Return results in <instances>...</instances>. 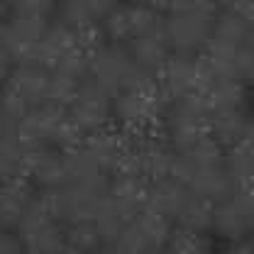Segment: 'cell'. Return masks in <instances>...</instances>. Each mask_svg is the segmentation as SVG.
I'll use <instances>...</instances> for the list:
<instances>
[{"mask_svg": "<svg viewBox=\"0 0 254 254\" xmlns=\"http://www.w3.org/2000/svg\"><path fill=\"white\" fill-rule=\"evenodd\" d=\"M252 25L235 10V5H222L218 17H215V27H213V42H220L227 47H245L250 42Z\"/></svg>", "mask_w": 254, "mask_h": 254, "instance_id": "cell-22", "label": "cell"}, {"mask_svg": "<svg viewBox=\"0 0 254 254\" xmlns=\"http://www.w3.org/2000/svg\"><path fill=\"white\" fill-rule=\"evenodd\" d=\"M213 213H215V205L210 200L190 193V198L186 200V205L181 208V213L176 218V225L205 235L208 230H213Z\"/></svg>", "mask_w": 254, "mask_h": 254, "instance_id": "cell-24", "label": "cell"}, {"mask_svg": "<svg viewBox=\"0 0 254 254\" xmlns=\"http://www.w3.org/2000/svg\"><path fill=\"white\" fill-rule=\"evenodd\" d=\"M169 98L161 91L157 76L139 71L134 81L113 100V123L129 137L152 134L161 125Z\"/></svg>", "mask_w": 254, "mask_h": 254, "instance_id": "cell-1", "label": "cell"}, {"mask_svg": "<svg viewBox=\"0 0 254 254\" xmlns=\"http://www.w3.org/2000/svg\"><path fill=\"white\" fill-rule=\"evenodd\" d=\"M25 179H30L39 190L62 189L68 184L66 157L57 147H32L25 159Z\"/></svg>", "mask_w": 254, "mask_h": 254, "instance_id": "cell-9", "label": "cell"}, {"mask_svg": "<svg viewBox=\"0 0 254 254\" xmlns=\"http://www.w3.org/2000/svg\"><path fill=\"white\" fill-rule=\"evenodd\" d=\"M147 189L149 181L137 174H113L110 186H108V198L120 208V213L127 220H134L147 203Z\"/></svg>", "mask_w": 254, "mask_h": 254, "instance_id": "cell-15", "label": "cell"}, {"mask_svg": "<svg viewBox=\"0 0 254 254\" xmlns=\"http://www.w3.org/2000/svg\"><path fill=\"white\" fill-rule=\"evenodd\" d=\"M37 195H39V189L30 179L2 181V189H0V225H2V230L15 232Z\"/></svg>", "mask_w": 254, "mask_h": 254, "instance_id": "cell-14", "label": "cell"}, {"mask_svg": "<svg viewBox=\"0 0 254 254\" xmlns=\"http://www.w3.org/2000/svg\"><path fill=\"white\" fill-rule=\"evenodd\" d=\"M159 254H169V252H159Z\"/></svg>", "mask_w": 254, "mask_h": 254, "instance_id": "cell-37", "label": "cell"}, {"mask_svg": "<svg viewBox=\"0 0 254 254\" xmlns=\"http://www.w3.org/2000/svg\"><path fill=\"white\" fill-rule=\"evenodd\" d=\"M68 115L88 137L95 134V132L115 127V123H113V98L105 93L98 83H93L91 78L83 81V86L78 91V98L68 108Z\"/></svg>", "mask_w": 254, "mask_h": 254, "instance_id": "cell-7", "label": "cell"}, {"mask_svg": "<svg viewBox=\"0 0 254 254\" xmlns=\"http://www.w3.org/2000/svg\"><path fill=\"white\" fill-rule=\"evenodd\" d=\"M159 132L176 152H186L200 139L210 137V110L205 98L195 95V98L169 103Z\"/></svg>", "mask_w": 254, "mask_h": 254, "instance_id": "cell-4", "label": "cell"}, {"mask_svg": "<svg viewBox=\"0 0 254 254\" xmlns=\"http://www.w3.org/2000/svg\"><path fill=\"white\" fill-rule=\"evenodd\" d=\"M227 254H254V237L242 240V242H237V245H232Z\"/></svg>", "mask_w": 254, "mask_h": 254, "instance_id": "cell-33", "label": "cell"}, {"mask_svg": "<svg viewBox=\"0 0 254 254\" xmlns=\"http://www.w3.org/2000/svg\"><path fill=\"white\" fill-rule=\"evenodd\" d=\"M232 5H235V10L254 27V2H232Z\"/></svg>", "mask_w": 254, "mask_h": 254, "instance_id": "cell-32", "label": "cell"}, {"mask_svg": "<svg viewBox=\"0 0 254 254\" xmlns=\"http://www.w3.org/2000/svg\"><path fill=\"white\" fill-rule=\"evenodd\" d=\"M127 49H129V57H132V62L137 64L139 71H144L149 76H157V78L161 76L166 62L174 54V49H171V44L166 39V32H164V22L159 27H154L152 32H144V34L134 37L127 44Z\"/></svg>", "mask_w": 254, "mask_h": 254, "instance_id": "cell-11", "label": "cell"}, {"mask_svg": "<svg viewBox=\"0 0 254 254\" xmlns=\"http://www.w3.org/2000/svg\"><path fill=\"white\" fill-rule=\"evenodd\" d=\"M66 245L78 254H98L105 250L103 235L93 220L66 225Z\"/></svg>", "mask_w": 254, "mask_h": 254, "instance_id": "cell-25", "label": "cell"}, {"mask_svg": "<svg viewBox=\"0 0 254 254\" xmlns=\"http://www.w3.org/2000/svg\"><path fill=\"white\" fill-rule=\"evenodd\" d=\"M213 81L215 78L208 71L205 62L193 54H171V59L166 62L159 76L161 91L169 98V103L195 98V95L205 98V91L210 88Z\"/></svg>", "mask_w": 254, "mask_h": 254, "instance_id": "cell-5", "label": "cell"}, {"mask_svg": "<svg viewBox=\"0 0 254 254\" xmlns=\"http://www.w3.org/2000/svg\"><path fill=\"white\" fill-rule=\"evenodd\" d=\"M32 110V105L22 98L20 93H15L12 88L2 86V95H0V120L2 123H15L20 125L22 118Z\"/></svg>", "mask_w": 254, "mask_h": 254, "instance_id": "cell-29", "label": "cell"}, {"mask_svg": "<svg viewBox=\"0 0 254 254\" xmlns=\"http://www.w3.org/2000/svg\"><path fill=\"white\" fill-rule=\"evenodd\" d=\"M252 237H254V232H252Z\"/></svg>", "mask_w": 254, "mask_h": 254, "instance_id": "cell-38", "label": "cell"}, {"mask_svg": "<svg viewBox=\"0 0 254 254\" xmlns=\"http://www.w3.org/2000/svg\"><path fill=\"white\" fill-rule=\"evenodd\" d=\"M98 254H108V252H105V250H103V252H98Z\"/></svg>", "mask_w": 254, "mask_h": 254, "instance_id": "cell-36", "label": "cell"}, {"mask_svg": "<svg viewBox=\"0 0 254 254\" xmlns=\"http://www.w3.org/2000/svg\"><path fill=\"white\" fill-rule=\"evenodd\" d=\"M164 32L166 39L174 49V54H193L200 57L213 39V27L215 17L220 12V5L215 2H193V0H181V2H164Z\"/></svg>", "mask_w": 254, "mask_h": 254, "instance_id": "cell-3", "label": "cell"}, {"mask_svg": "<svg viewBox=\"0 0 254 254\" xmlns=\"http://www.w3.org/2000/svg\"><path fill=\"white\" fill-rule=\"evenodd\" d=\"M247 98L250 91L245 83L232 81V78H215L210 88L205 91V103L210 113L222 110H247Z\"/></svg>", "mask_w": 254, "mask_h": 254, "instance_id": "cell-21", "label": "cell"}, {"mask_svg": "<svg viewBox=\"0 0 254 254\" xmlns=\"http://www.w3.org/2000/svg\"><path fill=\"white\" fill-rule=\"evenodd\" d=\"M83 81H76L71 76H66L62 71H52V81H49V93H47V103L59 105V108H71L73 100L78 98Z\"/></svg>", "mask_w": 254, "mask_h": 254, "instance_id": "cell-28", "label": "cell"}, {"mask_svg": "<svg viewBox=\"0 0 254 254\" xmlns=\"http://www.w3.org/2000/svg\"><path fill=\"white\" fill-rule=\"evenodd\" d=\"M76 47H78L76 32L71 30L68 25H64L59 17H54L49 22V27L44 30L42 39L37 42V47L32 49L27 62H34V64H39V66H44V68H49V71H54L62 64L64 57L68 52H73Z\"/></svg>", "mask_w": 254, "mask_h": 254, "instance_id": "cell-13", "label": "cell"}, {"mask_svg": "<svg viewBox=\"0 0 254 254\" xmlns=\"http://www.w3.org/2000/svg\"><path fill=\"white\" fill-rule=\"evenodd\" d=\"M213 232L225 242H242L250 240L254 232V215L247 210V205L240 200V195H232L230 200H222L215 205L213 213Z\"/></svg>", "mask_w": 254, "mask_h": 254, "instance_id": "cell-12", "label": "cell"}, {"mask_svg": "<svg viewBox=\"0 0 254 254\" xmlns=\"http://www.w3.org/2000/svg\"><path fill=\"white\" fill-rule=\"evenodd\" d=\"M225 169H227V174H230L237 193L254 189V152L247 144H237V147L227 149Z\"/></svg>", "mask_w": 254, "mask_h": 254, "instance_id": "cell-23", "label": "cell"}, {"mask_svg": "<svg viewBox=\"0 0 254 254\" xmlns=\"http://www.w3.org/2000/svg\"><path fill=\"white\" fill-rule=\"evenodd\" d=\"M250 47H254V27H252V34H250V42H247Z\"/></svg>", "mask_w": 254, "mask_h": 254, "instance_id": "cell-35", "label": "cell"}, {"mask_svg": "<svg viewBox=\"0 0 254 254\" xmlns=\"http://www.w3.org/2000/svg\"><path fill=\"white\" fill-rule=\"evenodd\" d=\"M164 252H169V254H210L213 252V242H210L203 232H195V230L179 227V225H176Z\"/></svg>", "mask_w": 254, "mask_h": 254, "instance_id": "cell-26", "label": "cell"}, {"mask_svg": "<svg viewBox=\"0 0 254 254\" xmlns=\"http://www.w3.org/2000/svg\"><path fill=\"white\" fill-rule=\"evenodd\" d=\"M57 5L44 0L7 2L2 7L0 25V54L10 57L15 64L27 62L32 49L42 39L49 22L57 17Z\"/></svg>", "mask_w": 254, "mask_h": 254, "instance_id": "cell-2", "label": "cell"}, {"mask_svg": "<svg viewBox=\"0 0 254 254\" xmlns=\"http://www.w3.org/2000/svg\"><path fill=\"white\" fill-rule=\"evenodd\" d=\"M0 254H27V245L17 232L2 230L0 235Z\"/></svg>", "mask_w": 254, "mask_h": 254, "instance_id": "cell-31", "label": "cell"}, {"mask_svg": "<svg viewBox=\"0 0 254 254\" xmlns=\"http://www.w3.org/2000/svg\"><path fill=\"white\" fill-rule=\"evenodd\" d=\"M25 159H27V147L22 144L17 134V125L0 120V176L2 181L25 179Z\"/></svg>", "mask_w": 254, "mask_h": 254, "instance_id": "cell-18", "label": "cell"}, {"mask_svg": "<svg viewBox=\"0 0 254 254\" xmlns=\"http://www.w3.org/2000/svg\"><path fill=\"white\" fill-rule=\"evenodd\" d=\"M179 154L186 159L190 166H195V169H210V166H225L227 149L222 147L220 142H215L213 137H205L198 144H193L190 149L179 152Z\"/></svg>", "mask_w": 254, "mask_h": 254, "instance_id": "cell-27", "label": "cell"}, {"mask_svg": "<svg viewBox=\"0 0 254 254\" xmlns=\"http://www.w3.org/2000/svg\"><path fill=\"white\" fill-rule=\"evenodd\" d=\"M242 144H247V147L254 152V113H252V118H250V125H247V132H245Z\"/></svg>", "mask_w": 254, "mask_h": 254, "instance_id": "cell-34", "label": "cell"}, {"mask_svg": "<svg viewBox=\"0 0 254 254\" xmlns=\"http://www.w3.org/2000/svg\"><path fill=\"white\" fill-rule=\"evenodd\" d=\"M250 113L247 110H222V113H210V137L220 142L225 149H232L242 144L245 132L250 125Z\"/></svg>", "mask_w": 254, "mask_h": 254, "instance_id": "cell-20", "label": "cell"}, {"mask_svg": "<svg viewBox=\"0 0 254 254\" xmlns=\"http://www.w3.org/2000/svg\"><path fill=\"white\" fill-rule=\"evenodd\" d=\"M113 7H115V2H110V0H81V2L71 0V2L59 5L57 17L73 32H81L93 25H103V20L108 17V12Z\"/></svg>", "mask_w": 254, "mask_h": 254, "instance_id": "cell-19", "label": "cell"}, {"mask_svg": "<svg viewBox=\"0 0 254 254\" xmlns=\"http://www.w3.org/2000/svg\"><path fill=\"white\" fill-rule=\"evenodd\" d=\"M237 81L245 86H254V47L250 44L237 52Z\"/></svg>", "mask_w": 254, "mask_h": 254, "instance_id": "cell-30", "label": "cell"}, {"mask_svg": "<svg viewBox=\"0 0 254 254\" xmlns=\"http://www.w3.org/2000/svg\"><path fill=\"white\" fill-rule=\"evenodd\" d=\"M190 198V190L179 184L176 179H161V181H149L147 189V203L144 210H152L157 215H164L176 225V218L181 213V208L186 205Z\"/></svg>", "mask_w": 254, "mask_h": 254, "instance_id": "cell-17", "label": "cell"}, {"mask_svg": "<svg viewBox=\"0 0 254 254\" xmlns=\"http://www.w3.org/2000/svg\"><path fill=\"white\" fill-rule=\"evenodd\" d=\"M137 73H139V68L132 62L127 44L105 42L103 47L91 52V73H88V78L93 83H98L113 100L134 81Z\"/></svg>", "mask_w": 254, "mask_h": 254, "instance_id": "cell-6", "label": "cell"}, {"mask_svg": "<svg viewBox=\"0 0 254 254\" xmlns=\"http://www.w3.org/2000/svg\"><path fill=\"white\" fill-rule=\"evenodd\" d=\"M66 118H68L66 108L52 105V103L34 105L22 118V123L17 125V134H20V139L27 149H32V147H52L54 137H57V132H59V127H62Z\"/></svg>", "mask_w": 254, "mask_h": 254, "instance_id": "cell-8", "label": "cell"}, {"mask_svg": "<svg viewBox=\"0 0 254 254\" xmlns=\"http://www.w3.org/2000/svg\"><path fill=\"white\" fill-rule=\"evenodd\" d=\"M49 81H52V71L39 66L34 62H20L12 73L7 76L5 86L12 88L15 93H20L32 108L47 103V93H49Z\"/></svg>", "mask_w": 254, "mask_h": 254, "instance_id": "cell-16", "label": "cell"}, {"mask_svg": "<svg viewBox=\"0 0 254 254\" xmlns=\"http://www.w3.org/2000/svg\"><path fill=\"white\" fill-rule=\"evenodd\" d=\"M134 149H137V159H139V171L147 181L171 179L179 152L161 137L159 129L152 134L134 137Z\"/></svg>", "mask_w": 254, "mask_h": 254, "instance_id": "cell-10", "label": "cell"}]
</instances>
